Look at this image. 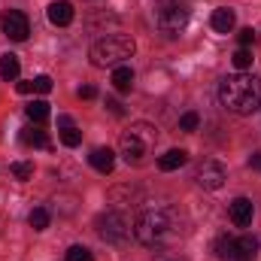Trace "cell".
Listing matches in <instances>:
<instances>
[{
    "label": "cell",
    "instance_id": "6da1fadb",
    "mask_svg": "<svg viewBox=\"0 0 261 261\" xmlns=\"http://www.w3.org/2000/svg\"><path fill=\"white\" fill-rule=\"evenodd\" d=\"M186 234V219L179 210L173 206H158V210H146L137 225H134V237L149 246V249H158V246H170L176 243L179 237Z\"/></svg>",
    "mask_w": 261,
    "mask_h": 261
},
{
    "label": "cell",
    "instance_id": "7a4b0ae2",
    "mask_svg": "<svg viewBox=\"0 0 261 261\" xmlns=\"http://www.w3.org/2000/svg\"><path fill=\"white\" fill-rule=\"evenodd\" d=\"M219 100L228 113L237 116H252L261 107V79L252 73H234L225 76L219 85Z\"/></svg>",
    "mask_w": 261,
    "mask_h": 261
},
{
    "label": "cell",
    "instance_id": "3957f363",
    "mask_svg": "<svg viewBox=\"0 0 261 261\" xmlns=\"http://www.w3.org/2000/svg\"><path fill=\"white\" fill-rule=\"evenodd\" d=\"M155 143H158V130H155V125H149V122H134L122 134V140H119L122 155H125L128 164H143L152 155Z\"/></svg>",
    "mask_w": 261,
    "mask_h": 261
},
{
    "label": "cell",
    "instance_id": "277c9868",
    "mask_svg": "<svg viewBox=\"0 0 261 261\" xmlns=\"http://www.w3.org/2000/svg\"><path fill=\"white\" fill-rule=\"evenodd\" d=\"M130 55H134V40L125 37V34H110V37L97 40L88 52L94 67H119L122 61H128Z\"/></svg>",
    "mask_w": 261,
    "mask_h": 261
},
{
    "label": "cell",
    "instance_id": "5b68a950",
    "mask_svg": "<svg viewBox=\"0 0 261 261\" xmlns=\"http://www.w3.org/2000/svg\"><path fill=\"white\" fill-rule=\"evenodd\" d=\"M155 24L161 34L176 37L189 24V6L182 0H158L155 3Z\"/></svg>",
    "mask_w": 261,
    "mask_h": 261
},
{
    "label": "cell",
    "instance_id": "8992f818",
    "mask_svg": "<svg viewBox=\"0 0 261 261\" xmlns=\"http://www.w3.org/2000/svg\"><path fill=\"white\" fill-rule=\"evenodd\" d=\"M94 228L100 234V240L107 243H125L130 237V219L125 213H116V210H107L94 219Z\"/></svg>",
    "mask_w": 261,
    "mask_h": 261
},
{
    "label": "cell",
    "instance_id": "52a82bcc",
    "mask_svg": "<svg viewBox=\"0 0 261 261\" xmlns=\"http://www.w3.org/2000/svg\"><path fill=\"white\" fill-rule=\"evenodd\" d=\"M195 179H197V186H200V189H210V192H216V189H222V186H225L228 173H225V167H222L219 161H203V164L197 167Z\"/></svg>",
    "mask_w": 261,
    "mask_h": 261
},
{
    "label": "cell",
    "instance_id": "ba28073f",
    "mask_svg": "<svg viewBox=\"0 0 261 261\" xmlns=\"http://www.w3.org/2000/svg\"><path fill=\"white\" fill-rule=\"evenodd\" d=\"M3 34H6L9 40H15V43L28 40V34H31V21H28V15L18 12V9H9V12L3 15Z\"/></svg>",
    "mask_w": 261,
    "mask_h": 261
},
{
    "label": "cell",
    "instance_id": "9c48e42d",
    "mask_svg": "<svg viewBox=\"0 0 261 261\" xmlns=\"http://www.w3.org/2000/svg\"><path fill=\"white\" fill-rule=\"evenodd\" d=\"M228 216H231V222H234L237 228H246V225L252 222V200H249V197H234V200L228 203Z\"/></svg>",
    "mask_w": 261,
    "mask_h": 261
},
{
    "label": "cell",
    "instance_id": "30bf717a",
    "mask_svg": "<svg viewBox=\"0 0 261 261\" xmlns=\"http://www.w3.org/2000/svg\"><path fill=\"white\" fill-rule=\"evenodd\" d=\"M46 15H49V21H52L55 28H67V24L73 21V3H67V0H55V3H49Z\"/></svg>",
    "mask_w": 261,
    "mask_h": 261
},
{
    "label": "cell",
    "instance_id": "8fae6325",
    "mask_svg": "<svg viewBox=\"0 0 261 261\" xmlns=\"http://www.w3.org/2000/svg\"><path fill=\"white\" fill-rule=\"evenodd\" d=\"M88 161H91V167H94L97 173H103V176L116 170V155H113V149H107V146L94 149V152L88 155Z\"/></svg>",
    "mask_w": 261,
    "mask_h": 261
},
{
    "label": "cell",
    "instance_id": "7c38bea8",
    "mask_svg": "<svg viewBox=\"0 0 261 261\" xmlns=\"http://www.w3.org/2000/svg\"><path fill=\"white\" fill-rule=\"evenodd\" d=\"M210 24H213V31H219V34H231L234 24H237V15H234V9H225V6H222V9L213 12Z\"/></svg>",
    "mask_w": 261,
    "mask_h": 261
},
{
    "label": "cell",
    "instance_id": "4fadbf2b",
    "mask_svg": "<svg viewBox=\"0 0 261 261\" xmlns=\"http://www.w3.org/2000/svg\"><path fill=\"white\" fill-rule=\"evenodd\" d=\"M186 161H189V152H186V149H170V152H164V155L158 158V170L170 173V170H179Z\"/></svg>",
    "mask_w": 261,
    "mask_h": 261
},
{
    "label": "cell",
    "instance_id": "5bb4252c",
    "mask_svg": "<svg viewBox=\"0 0 261 261\" xmlns=\"http://www.w3.org/2000/svg\"><path fill=\"white\" fill-rule=\"evenodd\" d=\"M213 252H216L222 261H237V240L228 237V234H222V237L213 243Z\"/></svg>",
    "mask_w": 261,
    "mask_h": 261
},
{
    "label": "cell",
    "instance_id": "9a60e30c",
    "mask_svg": "<svg viewBox=\"0 0 261 261\" xmlns=\"http://www.w3.org/2000/svg\"><path fill=\"white\" fill-rule=\"evenodd\" d=\"M255 252H258V240H255L252 234H243V237L237 240V261H252Z\"/></svg>",
    "mask_w": 261,
    "mask_h": 261
},
{
    "label": "cell",
    "instance_id": "2e32d148",
    "mask_svg": "<svg viewBox=\"0 0 261 261\" xmlns=\"http://www.w3.org/2000/svg\"><path fill=\"white\" fill-rule=\"evenodd\" d=\"M18 70H21V64H18L15 55L6 52V55L0 58V79H3V82H15V79H18Z\"/></svg>",
    "mask_w": 261,
    "mask_h": 261
},
{
    "label": "cell",
    "instance_id": "e0dca14e",
    "mask_svg": "<svg viewBox=\"0 0 261 261\" xmlns=\"http://www.w3.org/2000/svg\"><path fill=\"white\" fill-rule=\"evenodd\" d=\"M113 85H116V91H130V85H134V70L125 64H119L113 70Z\"/></svg>",
    "mask_w": 261,
    "mask_h": 261
},
{
    "label": "cell",
    "instance_id": "ac0fdd59",
    "mask_svg": "<svg viewBox=\"0 0 261 261\" xmlns=\"http://www.w3.org/2000/svg\"><path fill=\"white\" fill-rule=\"evenodd\" d=\"M21 143H24V146H40V149H52L49 137H46L43 130H37V128H24L21 130Z\"/></svg>",
    "mask_w": 261,
    "mask_h": 261
},
{
    "label": "cell",
    "instance_id": "d6986e66",
    "mask_svg": "<svg viewBox=\"0 0 261 261\" xmlns=\"http://www.w3.org/2000/svg\"><path fill=\"white\" fill-rule=\"evenodd\" d=\"M24 113H28V119H31V122L43 125V122L49 119V103H46V100H34V103H31Z\"/></svg>",
    "mask_w": 261,
    "mask_h": 261
},
{
    "label": "cell",
    "instance_id": "ffe728a7",
    "mask_svg": "<svg viewBox=\"0 0 261 261\" xmlns=\"http://www.w3.org/2000/svg\"><path fill=\"white\" fill-rule=\"evenodd\" d=\"M28 222H31V228H34V231H46V228H49V210H43V206L31 210Z\"/></svg>",
    "mask_w": 261,
    "mask_h": 261
},
{
    "label": "cell",
    "instance_id": "44dd1931",
    "mask_svg": "<svg viewBox=\"0 0 261 261\" xmlns=\"http://www.w3.org/2000/svg\"><path fill=\"white\" fill-rule=\"evenodd\" d=\"M9 173H12L15 179H31V176H34V164H31V161H12V164H9Z\"/></svg>",
    "mask_w": 261,
    "mask_h": 261
},
{
    "label": "cell",
    "instance_id": "7402d4cb",
    "mask_svg": "<svg viewBox=\"0 0 261 261\" xmlns=\"http://www.w3.org/2000/svg\"><path fill=\"white\" fill-rule=\"evenodd\" d=\"M67 261H94V255H91V249H85V246H70V249H67Z\"/></svg>",
    "mask_w": 261,
    "mask_h": 261
},
{
    "label": "cell",
    "instance_id": "603a6c76",
    "mask_svg": "<svg viewBox=\"0 0 261 261\" xmlns=\"http://www.w3.org/2000/svg\"><path fill=\"white\" fill-rule=\"evenodd\" d=\"M231 61H234L237 70H246V67H252V52H249V49H237Z\"/></svg>",
    "mask_w": 261,
    "mask_h": 261
},
{
    "label": "cell",
    "instance_id": "cb8c5ba5",
    "mask_svg": "<svg viewBox=\"0 0 261 261\" xmlns=\"http://www.w3.org/2000/svg\"><path fill=\"white\" fill-rule=\"evenodd\" d=\"M197 125H200V116H197V113H186V116L179 119V130H186V134L197 130Z\"/></svg>",
    "mask_w": 261,
    "mask_h": 261
},
{
    "label": "cell",
    "instance_id": "d4e9b609",
    "mask_svg": "<svg viewBox=\"0 0 261 261\" xmlns=\"http://www.w3.org/2000/svg\"><path fill=\"white\" fill-rule=\"evenodd\" d=\"M61 143L73 149V146H79V143H82V134H79L76 128H64V130H61Z\"/></svg>",
    "mask_w": 261,
    "mask_h": 261
},
{
    "label": "cell",
    "instance_id": "484cf974",
    "mask_svg": "<svg viewBox=\"0 0 261 261\" xmlns=\"http://www.w3.org/2000/svg\"><path fill=\"white\" fill-rule=\"evenodd\" d=\"M255 37H258V34H255L252 28H243V31L237 34V43H240V49H249V46L255 43Z\"/></svg>",
    "mask_w": 261,
    "mask_h": 261
},
{
    "label": "cell",
    "instance_id": "4316f807",
    "mask_svg": "<svg viewBox=\"0 0 261 261\" xmlns=\"http://www.w3.org/2000/svg\"><path fill=\"white\" fill-rule=\"evenodd\" d=\"M34 91L49 94V91H52V79H49V76H37V79H34Z\"/></svg>",
    "mask_w": 261,
    "mask_h": 261
},
{
    "label": "cell",
    "instance_id": "83f0119b",
    "mask_svg": "<svg viewBox=\"0 0 261 261\" xmlns=\"http://www.w3.org/2000/svg\"><path fill=\"white\" fill-rule=\"evenodd\" d=\"M76 94H79L82 100H94V97H97V88H94V85H82Z\"/></svg>",
    "mask_w": 261,
    "mask_h": 261
},
{
    "label": "cell",
    "instance_id": "f1b7e54d",
    "mask_svg": "<svg viewBox=\"0 0 261 261\" xmlns=\"http://www.w3.org/2000/svg\"><path fill=\"white\" fill-rule=\"evenodd\" d=\"M107 110H110L113 116H125V107H122L116 97H107Z\"/></svg>",
    "mask_w": 261,
    "mask_h": 261
},
{
    "label": "cell",
    "instance_id": "f546056e",
    "mask_svg": "<svg viewBox=\"0 0 261 261\" xmlns=\"http://www.w3.org/2000/svg\"><path fill=\"white\" fill-rule=\"evenodd\" d=\"M15 88H18V94H31V91H34V79H31V82H18Z\"/></svg>",
    "mask_w": 261,
    "mask_h": 261
},
{
    "label": "cell",
    "instance_id": "4dcf8cb0",
    "mask_svg": "<svg viewBox=\"0 0 261 261\" xmlns=\"http://www.w3.org/2000/svg\"><path fill=\"white\" fill-rule=\"evenodd\" d=\"M249 167H252V170H258V173H261V152H255V155L249 158Z\"/></svg>",
    "mask_w": 261,
    "mask_h": 261
},
{
    "label": "cell",
    "instance_id": "1f68e13d",
    "mask_svg": "<svg viewBox=\"0 0 261 261\" xmlns=\"http://www.w3.org/2000/svg\"><path fill=\"white\" fill-rule=\"evenodd\" d=\"M58 125H61V128H73V119H70V116H58Z\"/></svg>",
    "mask_w": 261,
    "mask_h": 261
}]
</instances>
